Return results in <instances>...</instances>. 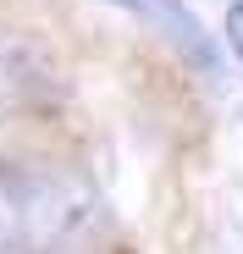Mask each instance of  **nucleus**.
I'll return each mask as SVG.
<instances>
[{"label": "nucleus", "instance_id": "nucleus-1", "mask_svg": "<svg viewBox=\"0 0 243 254\" xmlns=\"http://www.w3.org/2000/svg\"><path fill=\"white\" fill-rule=\"evenodd\" d=\"M100 221V199L66 166L0 160V254H56Z\"/></svg>", "mask_w": 243, "mask_h": 254}, {"label": "nucleus", "instance_id": "nucleus-2", "mask_svg": "<svg viewBox=\"0 0 243 254\" xmlns=\"http://www.w3.org/2000/svg\"><path fill=\"white\" fill-rule=\"evenodd\" d=\"M116 6H127L138 22H149L199 77H210V83L221 77V45H216V33L199 22V11L188 0H116Z\"/></svg>", "mask_w": 243, "mask_h": 254}, {"label": "nucleus", "instance_id": "nucleus-3", "mask_svg": "<svg viewBox=\"0 0 243 254\" xmlns=\"http://www.w3.org/2000/svg\"><path fill=\"white\" fill-rule=\"evenodd\" d=\"M39 83V66H33V50L22 45L17 33L0 28V105H17L28 89Z\"/></svg>", "mask_w": 243, "mask_h": 254}, {"label": "nucleus", "instance_id": "nucleus-4", "mask_svg": "<svg viewBox=\"0 0 243 254\" xmlns=\"http://www.w3.org/2000/svg\"><path fill=\"white\" fill-rule=\"evenodd\" d=\"M221 33H227L232 56L243 61V0H232V6H227V22H221Z\"/></svg>", "mask_w": 243, "mask_h": 254}]
</instances>
